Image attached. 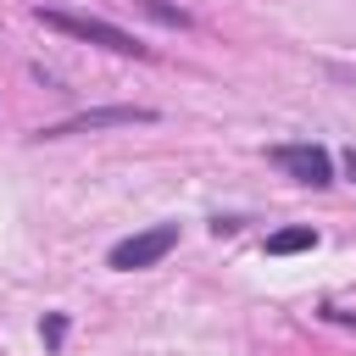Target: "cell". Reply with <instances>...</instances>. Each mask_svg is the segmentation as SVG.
Here are the masks:
<instances>
[{
  "instance_id": "cell-1",
  "label": "cell",
  "mask_w": 356,
  "mask_h": 356,
  "mask_svg": "<svg viewBox=\"0 0 356 356\" xmlns=\"http://www.w3.org/2000/svg\"><path fill=\"white\" fill-rule=\"evenodd\" d=\"M44 28H56V33H67V39H83V44H100V50H111V56H150L134 33H122L117 22H106V17H83V11H56V6H39L33 11Z\"/></svg>"
},
{
  "instance_id": "cell-2",
  "label": "cell",
  "mask_w": 356,
  "mask_h": 356,
  "mask_svg": "<svg viewBox=\"0 0 356 356\" xmlns=\"http://www.w3.org/2000/svg\"><path fill=\"white\" fill-rule=\"evenodd\" d=\"M134 122H156L150 106H89L78 117H61L50 128H39L33 139H72V134H106V128H134Z\"/></svg>"
},
{
  "instance_id": "cell-3",
  "label": "cell",
  "mask_w": 356,
  "mask_h": 356,
  "mask_svg": "<svg viewBox=\"0 0 356 356\" xmlns=\"http://www.w3.org/2000/svg\"><path fill=\"white\" fill-rule=\"evenodd\" d=\"M172 245H178V222H156V228H139V234L117 239L106 261H111L117 273H139V267H156Z\"/></svg>"
},
{
  "instance_id": "cell-4",
  "label": "cell",
  "mask_w": 356,
  "mask_h": 356,
  "mask_svg": "<svg viewBox=\"0 0 356 356\" xmlns=\"http://www.w3.org/2000/svg\"><path fill=\"white\" fill-rule=\"evenodd\" d=\"M273 161H278L295 184H312V189L334 184V156H328L323 145H278V150H273Z\"/></svg>"
},
{
  "instance_id": "cell-5",
  "label": "cell",
  "mask_w": 356,
  "mask_h": 356,
  "mask_svg": "<svg viewBox=\"0 0 356 356\" xmlns=\"http://www.w3.org/2000/svg\"><path fill=\"white\" fill-rule=\"evenodd\" d=\"M317 245V228H278L267 239V256H295V250H312Z\"/></svg>"
},
{
  "instance_id": "cell-6",
  "label": "cell",
  "mask_w": 356,
  "mask_h": 356,
  "mask_svg": "<svg viewBox=\"0 0 356 356\" xmlns=\"http://www.w3.org/2000/svg\"><path fill=\"white\" fill-rule=\"evenodd\" d=\"M134 6H139L145 17H156L161 28H189V11H184V6H167V0H134Z\"/></svg>"
},
{
  "instance_id": "cell-7",
  "label": "cell",
  "mask_w": 356,
  "mask_h": 356,
  "mask_svg": "<svg viewBox=\"0 0 356 356\" xmlns=\"http://www.w3.org/2000/svg\"><path fill=\"white\" fill-rule=\"evenodd\" d=\"M39 334H44V345H50V350H56V345H61V339H67V317H61V312H50V317H44V328H39Z\"/></svg>"
},
{
  "instance_id": "cell-8",
  "label": "cell",
  "mask_w": 356,
  "mask_h": 356,
  "mask_svg": "<svg viewBox=\"0 0 356 356\" xmlns=\"http://www.w3.org/2000/svg\"><path fill=\"white\" fill-rule=\"evenodd\" d=\"M345 172H350V178H356V150H345Z\"/></svg>"
}]
</instances>
